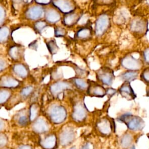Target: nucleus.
Here are the masks:
<instances>
[{
    "instance_id": "obj_33",
    "label": "nucleus",
    "mask_w": 149,
    "mask_h": 149,
    "mask_svg": "<svg viewBox=\"0 0 149 149\" xmlns=\"http://www.w3.org/2000/svg\"><path fill=\"white\" fill-rule=\"evenodd\" d=\"M90 34V31L88 30L87 29H83L80 30L79 33H78V36L81 38H86L87 36H88Z\"/></svg>"
},
{
    "instance_id": "obj_6",
    "label": "nucleus",
    "mask_w": 149,
    "mask_h": 149,
    "mask_svg": "<svg viewBox=\"0 0 149 149\" xmlns=\"http://www.w3.org/2000/svg\"><path fill=\"white\" fill-rule=\"evenodd\" d=\"M87 94L90 96L102 97L107 94L106 90L95 82L91 81L88 83Z\"/></svg>"
},
{
    "instance_id": "obj_34",
    "label": "nucleus",
    "mask_w": 149,
    "mask_h": 149,
    "mask_svg": "<svg viewBox=\"0 0 149 149\" xmlns=\"http://www.w3.org/2000/svg\"><path fill=\"white\" fill-rule=\"evenodd\" d=\"M7 143V137L6 136L1 133L0 135V146L1 147H3Z\"/></svg>"
},
{
    "instance_id": "obj_13",
    "label": "nucleus",
    "mask_w": 149,
    "mask_h": 149,
    "mask_svg": "<svg viewBox=\"0 0 149 149\" xmlns=\"http://www.w3.org/2000/svg\"><path fill=\"white\" fill-rule=\"evenodd\" d=\"M111 123L107 119H102L97 123V129L100 133L103 134H109L112 130L113 127Z\"/></svg>"
},
{
    "instance_id": "obj_43",
    "label": "nucleus",
    "mask_w": 149,
    "mask_h": 149,
    "mask_svg": "<svg viewBox=\"0 0 149 149\" xmlns=\"http://www.w3.org/2000/svg\"><path fill=\"white\" fill-rule=\"evenodd\" d=\"M129 149H136V148H135V146H132L130 147Z\"/></svg>"
},
{
    "instance_id": "obj_45",
    "label": "nucleus",
    "mask_w": 149,
    "mask_h": 149,
    "mask_svg": "<svg viewBox=\"0 0 149 149\" xmlns=\"http://www.w3.org/2000/svg\"><path fill=\"white\" fill-rule=\"evenodd\" d=\"M147 137H148V139H149V133L147 134Z\"/></svg>"
},
{
    "instance_id": "obj_35",
    "label": "nucleus",
    "mask_w": 149,
    "mask_h": 149,
    "mask_svg": "<svg viewBox=\"0 0 149 149\" xmlns=\"http://www.w3.org/2000/svg\"><path fill=\"white\" fill-rule=\"evenodd\" d=\"M107 94L108 95H109V96H112L113 94H115L116 92V90L113 89V88H108L107 90Z\"/></svg>"
},
{
    "instance_id": "obj_12",
    "label": "nucleus",
    "mask_w": 149,
    "mask_h": 149,
    "mask_svg": "<svg viewBox=\"0 0 149 149\" xmlns=\"http://www.w3.org/2000/svg\"><path fill=\"white\" fill-rule=\"evenodd\" d=\"M19 84V81L15 78L10 76H4L1 78L0 86L5 88L16 87Z\"/></svg>"
},
{
    "instance_id": "obj_11",
    "label": "nucleus",
    "mask_w": 149,
    "mask_h": 149,
    "mask_svg": "<svg viewBox=\"0 0 149 149\" xmlns=\"http://www.w3.org/2000/svg\"><path fill=\"white\" fill-rule=\"evenodd\" d=\"M40 144L44 149H53L56 144V137L54 134H49L42 139Z\"/></svg>"
},
{
    "instance_id": "obj_14",
    "label": "nucleus",
    "mask_w": 149,
    "mask_h": 149,
    "mask_svg": "<svg viewBox=\"0 0 149 149\" xmlns=\"http://www.w3.org/2000/svg\"><path fill=\"white\" fill-rule=\"evenodd\" d=\"M54 4L63 12H69L73 10V5L69 0H53Z\"/></svg>"
},
{
    "instance_id": "obj_37",
    "label": "nucleus",
    "mask_w": 149,
    "mask_h": 149,
    "mask_svg": "<svg viewBox=\"0 0 149 149\" xmlns=\"http://www.w3.org/2000/svg\"><path fill=\"white\" fill-rule=\"evenodd\" d=\"M64 34V30L62 29H57L55 31V35L57 36H62Z\"/></svg>"
},
{
    "instance_id": "obj_9",
    "label": "nucleus",
    "mask_w": 149,
    "mask_h": 149,
    "mask_svg": "<svg viewBox=\"0 0 149 149\" xmlns=\"http://www.w3.org/2000/svg\"><path fill=\"white\" fill-rule=\"evenodd\" d=\"M72 84L68 81H59L50 86V91L54 95H58L64 90L72 88Z\"/></svg>"
},
{
    "instance_id": "obj_28",
    "label": "nucleus",
    "mask_w": 149,
    "mask_h": 149,
    "mask_svg": "<svg viewBox=\"0 0 149 149\" xmlns=\"http://www.w3.org/2000/svg\"><path fill=\"white\" fill-rule=\"evenodd\" d=\"M47 46L48 48V49L49 50L50 52L52 54L56 52L58 50V47L55 42L54 41H51L47 44Z\"/></svg>"
},
{
    "instance_id": "obj_20",
    "label": "nucleus",
    "mask_w": 149,
    "mask_h": 149,
    "mask_svg": "<svg viewBox=\"0 0 149 149\" xmlns=\"http://www.w3.org/2000/svg\"><path fill=\"white\" fill-rule=\"evenodd\" d=\"M46 18L50 22H56L59 20L60 15L55 10L51 9L46 13Z\"/></svg>"
},
{
    "instance_id": "obj_21",
    "label": "nucleus",
    "mask_w": 149,
    "mask_h": 149,
    "mask_svg": "<svg viewBox=\"0 0 149 149\" xmlns=\"http://www.w3.org/2000/svg\"><path fill=\"white\" fill-rule=\"evenodd\" d=\"M73 82L77 88L81 90L87 89L88 86V83L81 78H79V77L73 78Z\"/></svg>"
},
{
    "instance_id": "obj_16",
    "label": "nucleus",
    "mask_w": 149,
    "mask_h": 149,
    "mask_svg": "<svg viewBox=\"0 0 149 149\" xmlns=\"http://www.w3.org/2000/svg\"><path fill=\"white\" fill-rule=\"evenodd\" d=\"M139 73L138 71L135 70H127L122 73L120 75V78L124 81L131 82L136 79H137L139 77Z\"/></svg>"
},
{
    "instance_id": "obj_2",
    "label": "nucleus",
    "mask_w": 149,
    "mask_h": 149,
    "mask_svg": "<svg viewBox=\"0 0 149 149\" xmlns=\"http://www.w3.org/2000/svg\"><path fill=\"white\" fill-rule=\"evenodd\" d=\"M48 115L51 120L55 124L62 123L66 118L65 108L60 105H52L48 109Z\"/></svg>"
},
{
    "instance_id": "obj_26",
    "label": "nucleus",
    "mask_w": 149,
    "mask_h": 149,
    "mask_svg": "<svg viewBox=\"0 0 149 149\" xmlns=\"http://www.w3.org/2000/svg\"><path fill=\"white\" fill-rule=\"evenodd\" d=\"M38 107L36 104H33L30 108L29 118L30 120H34L38 113Z\"/></svg>"
},
{
    "instance_id": "obj_5",
    "label": "nucleus",
    "mask_w": 149,
    "mask_h": 149,
    "mask_svg": "<svg viewBox=\"0 0 149 149\" xmlns=\"http://www.w3.org/2000/svg\"><path fill=\"white\" fill-rule=\"evenodd\" d=\"M75 139V132L71 127H65L59 134V143L62 146L71 144Z\"/></svg>"
},
{
    "instance_id": "obj_42",
    "label": "nucleus",
    "mask_w": 149,
    "mask_h": 149,
    "mask_svg": "<svg viewBox=\"0 0 149 149\" xmlns=\"http://www.w3.org/2000/svg\"><path fill=\"white\" fill-rule=\"evenodd\" d=\"M3 9L1 8V22L2 21V19H3Z\"/></svg>"
},
{
    "instance_id": "obj_40",
    "label": "nucleus",
    "mask_w": 149,
    "mask_h": 149,
    "mask_svg": "<svg viewBox=\"0 0 149 149\" xmlns=\"http://www.w3.org/2000/svg\"><path fill=\"white\" fill-rule=\"evenodd\" d=\"M17 149H32L30 146L28 145H22L19 146Z\"/></svg>"
},
{
    "instance_id": "obj_15",
    "label": "nucleus",
    "mask_w": 149,
    "mask_h": 149,
    "mask_svg": "<svg viewBox=\"0 0 149 149\" xmlns=\"http://www.w3.org/2000/svg\"><path fill=\"white\" fill-rule=\"evenodd\" d=\"M108 24V19L106 16L100 17L96 24V32L97 34H101L106 30Z\"/></svg>"
},
{
    "instance_id": "obj_31",
    "label": "nucleus",
    "mask_w": 149,
    "mask_h": 149,
    "mask_svg": "<svg viewBox=\"0 0 149 149\" xmlns=\"http://www.w3.org/2000/svg\"><path fill=\"white\" fill-rule=\"evenodd\" d=\"M143 59L144 63L149 66V47L147 48L143 52Z\"/></svg>"
},
{
    "instance_id": "obj_7",
    "label": "nucleus",
    "mask_w": 149,
    "mask_h": 149,
    "mask_svg": "<svg viewBox=\"0 0 149 149\" xmlns=\"http://www.w3.org/2000/svg\"><path fill=\"white\" fill-rule=\"evenodd\" d=\"M119 92L120 95L127 100L130 101L134 100L136 98V94L132 88L130 82L124 81L122 85L120 87Z\"/></svg>"
},
{
    "instance_id": "obj_17",
    "label": "nucleus",
    "mask_w": 149,
    "mask_h": 149,
    "mask_svg": "<svg viewBox=\"0 0 149 149\" xmlns=\"http://www.w3.org/2000/svg\"><path fill=\"white\" fill-rule=\"evenodd\" d=\"M42 14V9L39 6L31 8L27 12V16L31 19H37L40 17Z\"/></svg>"
},
{
    "instance_id": "obj_10",
    "label": "nucleus",
    "mask_w": 149,
    "mask_h": 149,
    "mask_svg": "<svg viewBox=\"0 0 149 149\" xmlns=\"http://www.w3.org/2000/svg\"><path fill=\"white\" fill-rule=\"evenodd\" d=\"M49 126L46 120L42 118H38L34 120L32 125L33 130L37 133H44L48 130Z\"/></svg>"
},
{
    "instance_id": "obj_22",
    "label": "nucleus",
    "mask_w": 149,
    "mask_h": 149,
    "mask_svg": "<svg viewBox=\"0 0 149 149\" xmlns=\"http://www.w3.org/2000/svg\"><path fill=\"white\" fill-rule=\"evenodd\" d=\"M29 119H29L28 116L25 113V112H22L18 113L16 117V120L17 123L22 126H26L28 123Z\"/></svg>"
},
{
    "instance_id": "obj_4",
    "label": "nucleus",
    "mask_w": 149,
    "mask_h": 149,
    "mask_svg": "<svg viewBox=\"0 0 149 149\" xmlns=\"http://www.w3.org/2000/svg\"><path fill=\"white\" fill-rule=\"evenodd\" d=\"M97 77L99 81L107 86L112 84L114 75L112 70L107 68H102L97 72Z\"/></svg>"
},
{
    "instance_id": "obj_27",
    "label": "nucleus",
    "mask_w": 149,
    "mask_h": 149,
    "mask_svg": "<svg viewBox=\"0 0 149 149\" xmlns=\"http://www.w3.org/2000/svg\"><path fill=\"white\" fill-rule=\"evenodd\" d=\"M34 88L32 86H27L24 87L23 88H22V90H21V95L23 97H27L29 96L30 94H31V93L33 92Z\"/></svg>"
},
{
    "instance_id": "obj_1",
    "label": "nucleus",
    "mask_w": 149,
    "mask_h": 149,
    "mask_svg": "<svg viewBox=\"0 0 149 149\" xmlns=\"http://www.w3.org/2000/svg\"><path fill=\"white\" fill-rule=\"evenodd\" d=\"M118 120L125 123L130 130L133 132L141 131L145 126V122L141 117L129 113L120 116Z\"/></svg>"
},
{
    "instance_id": "obj_41",
    "label": "nucleus",
    "mask_w": 149,
    "mask_h": 149,
    "mask_svg": "<svg viewBox=\"0 0 149 149\" xmlns=\"http://www.w3.org/2000/svg\"><path fill=\"white\" fill-rule=\"evenodd\" d=\"M36 1L38 3H41V4H46L50 1V0H36Z\"/></svg>"
},
{
    "instance_id": "obj_24",
    "label": "nucleus",
    "mask_w": 149,
    "mask_h": 149,
    "mask_svg": "<svg viewBox=\"0 0 149 149\" xmlns=\"http://www.w3.org/2000/svg\"><path fill=\"white\" fill-rule=\"evenodd\" d=\"M132 29L136 31H143L144 29V24L141 20H136L132 24Z\"/></svg>"
},
{
    "instance_id": "obj_3",
    "label": "nucleus",
    "mask_w": 149,
    "mask_h": 149,
    "mask_svg": "<svg viewBox=\"0 0 149 149\" xmlns=\"http://www.w3.org/2000/svg\"><path fill=\"white\" fill-rule=\"evenodd\" d=\"M122 66L128 70L139 71L142 69L143 62L141 60L135 58L132 55H127L122 59Z\"/></svg>"
},
{
    "instance_id": "obj_39",
    "label": "nucleus",
    "mask_w": 149,
    "mask_h": 149,
    "mask_svg": "<svg viewBox=\"0 0 149 149\" xmlns=\"http://www.w3.org/2000/svg\"><path fill=\"white\" fill-rule=\"evenodd\" d=\"M1 66H0V69H1V71H2L3 69H4L5 68V66H6V64H5V62L2 60L1 59Z\"/></svg>"
},
{
    "instance_id": "obj_25",
    "label": "nucleus",
    "mask_w": 149,
    "mask_h": 149,
    "mask_svg": "<svg viewBox=\"0 0 149 149\" xmlns=\"http://www.w3.org/2000/svg\"><path fill=\"white\" fill-rule=\"evenodd\" d=\"M141 80L146 84L149 85V66L143 69L140 74Z\"/></svg>"
},
{
    "instance_id": "obj_8",
    "label": "nucleus",
    "mask_w": 149,
    "mask_h": 149,
    "mask_svg": "<svg viewBox=\"0 0 149 149\" xmlns=\"http://www.w3.org/2000/svg\"><path fill=\"white\" fill-rule=\"evenodd\" d=\"M87 116V109L82 103H78L74 107L72 118L76 122L83 121Z\"/></svg>"
},
{
    "instance_id": "obj_38",
    "label": "nucleus",
    "mask_w": 149,
    "mask_h": 149,
    "mask_svg": "<svg viewBox=\"0 0 149 149\" xmlns=\"http://www.w3.org/2000/svg\"><path fill=\"white\" fill-rule=\"evenodd\" d=\"M81 149H93V146L90 143H86L85 144H84L81 147Z\"/></svg>"
},
{
    "instance_id": "obj_18",
    "label": "nucleus",
    "mask_w": 149,
    "mask_h": 149,
    "mask_svg": "<svg viewBox=\"0 0 149 149\" xmlns=\"http://www.w3.org/2000/svg\"><path fill=\"white\" fill-rule=\"evenodd\" d=\"M15 73L20 77L25 78L28 74L27 68L22 64H16L13 68Z\"/></svg>"
},
{
    "instance_id": "obj_30",
    "label": "nucleus",
    "mask_w": 149,
    "mask_h": 149,
    "mask_svg": "<svg viewBox=\"0 0 149 149\" xmlns=\"http://www.w3.org/2000/svg\"><path fill=\"white\" fill-rule=\"evenodd\" d=\"M9 55L10 56L15 59H16L19 57V51L17 47H13L9 51Z\"/></svg>"
},
{
    "instance_id": "obj_29",
    "label": "nucleus",
    "mask_w": 149,
    "mask_h": 149,
    "mask_svg": "<svg viewBox=\"0 0 149 149\" xmlns=\"http://www.w3.org/2000/svg\"><path fill=\"white\" fill-rule=\"evenodd\" d=\"M76 19H77L76 15L71 14V15H68L65 18V22H66V23L67 24H73V22H75Z\"/></svg>"
},
{
    "instance_id": "obj_32",
    "label": "nucleus",
    "mask_w": 149,
    "mask_h": 149,
    "mask_svg": "<svg viewBox=\"0 0 149 149\" xmlns=\"http://www.w3.org/2000/svg\"><path fill=\"white\" fill-rule=\"evenodd\" d=\"M8 35V30L6 27H3L1 29V41L5 40Z\"/></svg>"
},
{
    "instance_id": "obj_19",
    "label": "nucleus",
    "mask_w": 149,
    "mask_h": 149,
    "mask_svg": "<svg viewBox=\"0 0 149 149\" xmlns=\"http://www.w3.org/2000/svg\"><path fill=\"white\" fill-rule=\"evenodd\" d=\"M133 138L131 134L125 133L122 136L120 139V145L124 149H127L132 146Z\"/></svg>"
},
{
    "instance_id": "obj_36",
    "label": "nucleus",
    "mask_w": 149,
    "mask_h": 149,
    "mask_svg": "<svg viewBox=\"0 0 149 149\" xmlns=\"http://www.w3.org/2000/svg\"><path fill=\"white\" fill-rule=\"evenodd\" d=\"M45 26V24L44 22H39L38 23H37L36 24V27L38 29V30H41L44 26Z\"/></svg>"
},
{
    "instance_id": "obj_44",
    "label": "nucleus",
    "mask_w": 149,
    "mask_h": 149,
    "mask_svg": "<svg viewBox=\"0 0 149 149\" xmlns=\"http://www.w3.org/2000/svg\"><path fill=\"white\" fill-rule=\"evenodd\" d=\"M69 149H76V148L74 147H71V148H70Z\"/></svg>"
},
{
    "instance_id": "obj_23",
    "label": "nucleus",
    "mask_w": 149,
    "mask_h": 149,
    "mask_svg": "<svg viewBox=\"0 0 149 149\" xmlns=\"http://www.w3.org/2000/svg\"><path fill=\"white\" fill-rule=\"evenodd\" d=\"M11 93L6 89H2L0 91V102L1 104L5 103L9 98Z\"/></svg>"
}]
</instances>
